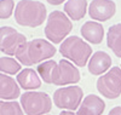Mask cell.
<instances>
[{
  "instance_id": "6da1fadb",
  "label": "cell",
  "mask_w": 121,
  "mask_h": 115,
  "mask_svg": "<svg viewBox=\"0 0 121 115\" xmlns=\"http://www.w3.org/2000/svg\"><path fill=\"white\" fill-rule=\"evenodd\" d=\"M56 47L47 39H33L19 47L16 52L15 57L21 64L30 67L34 64H40L43 62L51 59L56 55Z\"/></svg>"
},
{
  "instance_id": "7a4b0ae2",
  "label": "cell",
  "mask_w": 121,
  "mask_h": 115,
  "mask_svg": "<svg viewBox=\"0 0 121 115\" xmlns=\"http://www.w3.org/2000/svg\"><path fill=\"white\" fill-rule=\"evenodd\" d=\"M47 18L46 6L36 0H21L15 9V21L22 27L36 28Z\"/></svg>"
},
{
  "instance_id": "3957f363",
  "label": "cell",
  "mask_w": 121,
  "mask_h": 115,
  "mask_svg": "<svg viewBox=\"0 0 121 115\" xmlns=\"http://www.w3.org/2000/svg\"><path fill=\"white\" fill-rule=\"evenodd\" d=\"M59 52L65 59L70 61L76 67H85L92 56V47L82 38L73 35L60 43Z\"/></svg>"
},
{
  "instance_id": "277c9868",
  "label": "cell",
  "mask_w": 121,
  "mask_h": 115,
  "mask_svg": "<svg viewBox=\"0 0 121 115\" xmlns=\"http://www.w3.org/2000/svg\"><path fill=\"white\" fill-rule=\"evenodd\" d=\"M73 29V23L64 12L62 11H52L46 18V26H45V36L50 43L53 45L60 44L67 36L70 34Z\"/></svg>"
},
{
  "instance_id": "5b68a950",
  "label": "cell",
  "mask_w": 121,
  "mask_h": 115,
  "mask_svg": "<svg viewBox=\"0 0 121 115\" xmlns=\"http://www.w3.org/2000/svg\"><path fill=\"white\" fill-rule=\"evenodd\" d=\"M21 107L26 115H46L52 109V99L46 92L27 91L21 95Z\"/></svg>"
},
{
  "instance_id": "8992f818",
  "label": "cell",
  "mask_w": 121,
  "mask_h": 115,
  "mask_svg": "<svg viewBox=\"0 0 121 115\" xmlns=\"http://www.w3.org/2000/svg\"><path fill=\"white\" fill-rule=\"evenodd\" d=\"M84 99V91L80 86L70 85L59 87L53 93L55 106L62 110H78Z\"/></svg>"
},
{
  "instance_id": "52a82bcc",
  "label": "cell",
  "mask_w": 121,
  "mask_h": 115,
  "mask_svg": "<svg viewBox=\"0 0 121 115\" xmlns=\"http://www.w3.org/2000/svg\"><path fill=\"white\" fill-rule=\"evenodd\" d=\"M96 87L102 96L108 99H116L121 96V68L112 67L97 79Z\"/></svg>"
},
{
  "instance_id": "ba28073f",
  "label": "cell",
  "mask_w": 121,
  "mask_h": 115,
  "mask_svg": "<svg viewBox=\"0 0 121 115\" xmlns=\"http://www.w3.org/2000/svg\"><path fill=\"white\" fill-rule=\"evenodd\" d=\"M81 79L79 68L73 64L70 61L63 58L60 59L52 75V84L56 86H68V85H75Z\"/></svg>"
},
{
  "instance_id": "9c48e42d",
  "label": "cell",
  "mask_w": 121,
  "mask_h": 115,
  "mask_svg": "<svg viewBox=\"0 0 121 115\" xmlns=\"http://www.w3.org/2000/svg\"><path fill=\"white\" fill-rule=\"evenodd\" d=\"M27 41L24 34L12 27L0 28V52L7 56H15L17 50Z\"/></svg>"
},
{
  "instance_id": "30bf717a",
  "label": "cell",
  "mask_w": 121,
  "mask_h": 115,
  "mask_svg": "<svg viewBox=\"0 0 121 115\" xmlns=\"http://www.w3.org/2000/svg\"><path fill=\"white\" fill-rule=\"evenodd\" d=\"M88 15L93 21L105 22L116 12V5L113 0H92L88 5Z\"/></svg>"
},
{
  "instance_id": "8fae6325",
  "label": "cell",
  "mask_w": 121,
  "mask_h": 115,
  "mask_svg": "<svg viewBox=\"0 0 121 115\" xmlns=\"http://www.w3.org/2000/svg\"><path fill=\"white\" fill-rule=\"evenodd\" d=\"M112 64H113V61L109 53H107L104 51H97L90 57L87 63V69L90 74L99 76V75H103L104 73H107L112 68Z\"/></svg>"
},
{
  "instance_id": "7c38bea8",
  "label": "cell",
  "mask_w": 121,
  "mask_h": 115,
  "mask_svg": "<svg viewBox=\"0 0 121 115\" xmlns=\"http://www.w3.org/2000/svg\"><path fill=\"white\" fill-rule=\"evenodd\" d=\"M105 110V103L99 96L88 95L84 97L76 115H102Z\"/></svg>"
},
{
  "instance_id": "4fadbf2b",
  "label": "cell",
  "mask_w": 121,
  "mask_h": 115,
  "mask_svg": "<svg viewBox=\"0 0 121 115\" xmlns=\"http://www.w3.org/2000/svg\"><path fill=\"white\" fill-rule=\"evenodd\" d=\"M85 41L93 45H98L102 43L104 38V27L97 21H87L80 29Z\"/></svg>"
},
{
  "instance_id": "5bb4252c",
  "label": "cell",
  "mask_w": 121,
  "mask_h": 115,
  "mask_svg": "<svg viewBox=\"0 0 121 115\" xmlns=\"http://www.w3.org/2000/svg\"><path fill=\"white\" fill-rule=\"evenodd\" d=\"M21 97V87L17 81L6 74H0V99L1 101H15Z\"/></svg>"
},
{
  "instance_id": "9a60e30c",
  "label": "cell",
  "mask_w": 121,
  "mask_h": 115,
  "mask_svg": "<svg viewBox=\"0 0 121 115\" xmlns=\"http://www.w3.org/2000/svg\"><path fill=\"white\" fill-rule=\"evenodd\" d=\"M16 81L18 86L26 91H35L41 86V79L32 68H24L17 74Z\"/></svg>"
},
{
  "instance_id": "2e32d148",
  "label": "cell",
  "mask_w": 121,
  "mask_h": 115,
  "mask_svg": "<svg viewBox=\"0 0 121 115\" xmlns=\"http://www.w3.org/2000/svg\"><path fill=\"white\" fill-rule=\"evenodd\" d=\"M87 9V0H67L64 4V13L70 19L80 21L85 17Z\"/></svg>"
},
{
  "instance_id": "e0dca14e",
  "label": "cell",
  "mask_w": 121,
  "mask_h": 115,
  "mask_svg": "<svg viewBox=\"0 0 121 115\" xmlns=\"http://www.w3.org/2000/svg\"><path fill=\"white\" fill-rule=\"evenodd\" d=\"M107 45L116 57L121 58V23L113 24L108 29Z\"/></svg>"
},
{
  "instance_id": "ac0fdd59",
  "label": "cell",
  "mask_w": 121,
  "mask_h": 115,
  "mask_svg": "<svg viewBox=\"0 0 121 115\" xmlns=\"http://www.w3.org/2000/svg\"><path fill=\"white\" fill-rule=\"evenodd\" d=\"M56 66H57V62L53 59H47L38 66L36 73L44 82L52 84V75H53V70H55Z\"/></svg>"
},
{
  "instance_id": "d6986e66",
  "label": "cell",
  "mask_w": 121,
  "mask_h": 115,
  "mask_svg": "<svg viewBox=\"0 0 121 115\" xmlns=\"http://www.w3.org/2000/svg\"><path fill=\"white\" fill-rule=\"evenodd\" d=\"M22 70L21 63L11 57H0V71L6 75H15Z\"/></svg>"
},
{
  "instance_id": "ffe728a7",
  "label": "cell",
  "mask_w": 121,
  "mask_h": 115,
  "mask_svg": "<svg viewBox=\"0 0 121 115\" xmlns=\"http://www.w3.org/2000/svg\"><path fill=\"white\" fill-rule=\"evenodd\" d=\"M0 115H24V111L16 101L0 99Z\"/></svg>"
},
{
  "instance_id": "44dd1931",
  "label": "cell",
  "mask_w": 121,
  "mask_h": 115,
  "mask_svg": "<svg viewBox=\"0 0 121 115\" xmlns=\"http://www.w3.org/2000/svg\"><path fill=\"white\" fill-rule=\"evenodd\" d=\"M15 10L13 0H0V18L7 19L11 17Z\"/></svg>"
},
{
  "instance_id": "7402d4cb",
  "label": "cell",
  "mask_w": 121,
  "mask_h": 115,
  "mask_svg": "<svg viewBox=\"0 0 121 115\" xmlns=\"http://www.w3.org/2000/svg\"><path fill=\"white\" fill-rule=\"evenodd\" d=\"M108 115H121V107H114L108 113Z\"/></svg>"
},
{
  "instance_id": "603a6c76",
  "label": "cell",
  "mask_w": 121,
  "mask_h": 115,
  "mask_svg": "<svg viewBox=\"0 0 121 115\" xmlns=\"http://www.w3.org/2000/svg\"><path fill=\"white\" fill-rule=\"evenodd\" d=\"M46 1L48 3V4H51V5H55V6H57V5H60V4H63L65 0H46Z\"/></svg>"
},
{
  "instance_id": "cb8c5ba5",
  "label": "cell",
  "mask_w": 121,
  "mask_h": 115,
  "mask_svg": "<svg viewBox=\"0 0 121 115\" xmlns=\"http://www.w3.org/2000/svg\"><path fill=\"white\" fill-rule=\"evenodd\" d=\"M59 115H76L74 111H70V110H62Z\"/></svg>"
},
{
  "instance_id": "d4e9b609",
  "label": "cell",
  "mask_w": 121,
  "mask_h": 115,
  "mask_svg": "<svg viewBox=\"0 0 121 115\" xmlns=\"http://www.w3.org/2000/svg\"><path fill=\"white\" fill-rule=\"evenodd\" d=\"M120 68H121V67H120Z\"/></svg>"
},
{
  "instance_id": "484cf974",
  "label": "cell",
  "mask_w": 121,
  "mask_h": 115,
  "mask_svg": "<svg viewBox=\"0 0 121 115\" xmlns=\"http://www.w3.org/2000/svg\"><path fill=\"white\" fill-rule=\"evenodd\" d=\"M46 115H47V114H46Z\"/></svg>"
}]
</instances>
